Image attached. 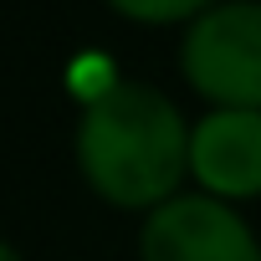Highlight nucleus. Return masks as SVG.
I'll use <instances>...</instances> for the list:
<instances>
[{
  "label": "nucleus",
  "mask_w": 261,
  "mask_h": 261,
  "mask_svg": "<svg viewBox=\"0 0 261 261\" xmlns=\"http://www.w3.org/2000/svg\"><path fill=\"white\" fill-rule=\"evenodd\" d=\"M77 169L118 210H159L190 174V123L149 82H113L77 118Z\"/></svg>",
  "instance_id": "obj_1"
},
{
  "label": "nucleus",
  "mask_w": 261,
  "mask_h": 261,
  "mask_svg": "<svg viewBox=\"0 0 261 261\" xmlns=\"http://www.w3.org/2000/svg\"><path fill=\"white\" fill-rule=\"evenodd\" d=\"M179 72L205 102L261 113V0H220L190 21Z\"/></svg>",
  "instance_id": "obj_2"
},
{
  "label": "nucleus",
  "mask_w": 261,
  "mask_h": 261,
  "mask_svg": "<svg viewBox=\"0 0 261 261\" xmlns=\"http://www.w3.org/2000/svg\"><path fill=\"white\" fill-rule=\"evenodd\" d=\"M139 261H261V241L236 205L210 195H174L149 210L139 230Z\"/></svg>",
  "instance_id": "obj_3"
},
{
  "label": "nucleus",
  "mask_w": 261,
  "mask_h": 261,
  "mask_svg": "<svg viewBox=\"0 0 261 261\" xmlns=\"http://www.w3.org/2000/svg\"><path fill=\"white\" fill-rule=\"evenodd\" d=\"M190 179L210 200H261V113L210 108L190 123Z\"/></svg>",
  "instance_id": "obj_4"
},
{
  "label": "nucleus",
  "mask_w": 261,
  "mask_h": 261,
  "mask_svg": "<svg viewBox=\"0 0 261 261\" xmlns=\"http://www.w3.org/2000/svg\"><path fill=\"white\" fill-rule=\"evenodd\" d=\"M108 6L123 21H139V26H179V21H200L220 0H108Z\"/></svg>",
  "instance_id": "obj_5"
},
{
  "label": "nucleus",
  "mask_w": 261,
  "mask_h": 261,
  "mask_svg": "<svg viewBox=\"0 0 261 261\" xmlns=\"http://www.w3.org/2000/svg\"><path fill=\"white\" fill-rule=\"evenodd\" d=\"M0 261H21V251H16L11 241H0Z\"/></svg>",
  "instance_id": "obj_6"
}]
</instances>
